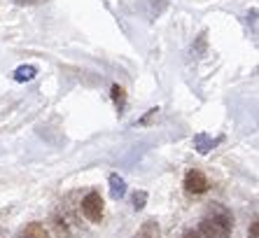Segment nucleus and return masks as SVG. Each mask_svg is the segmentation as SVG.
I'll return each mask as SVG.
<instances>
[{
  "mask_svg": "<svg viewBox=\"0 0 259 238\" xmlns=\"http://www.w3.org/2000/svg\"><path fill=\"white\" fill-rule=\"evenodd\" d=\"M234 231V215L222 203H210L208 215L199 222V236L203 238H229Z\"/></svg>",
  "mask_w": 259,
  "mask_h": 238,
  "instance_id": "nucleus-1",
  "label": "nucleus"
},
{
  "mask_svg": "<svg viewBox=\"0 0 259 238\" xmlns=\"http://www.w3.org/2000/svg\"><path fill=\"white\" fill-rule=\"evenodd\" d=\"M82 215H84L89 222H101L103 220V196L98 191H89L84 199H82Z\"/></svg>",
  "mask_w": 259,
  "mask_h": 238,
  "instance_id": "nucleus-2",
  "label": "nucleus"
},
{
  "mask_svg": "<svg viewBox=\"0 0 259 238\" xmlns=\"http://www.w3.org/2000/svg\"><path fill=\"white\" fill-rule=\"evenodd\" d=\"M182 187H185V191L187 194H194V196H201V194H205L208 191V178H205V173L199 171V168H192V171H187V175H185V182H182Z\"/></svg>",
  "mask_w": 259,
  "mask_h": 238,
  "instance_id": "nucleus-3",
  "label": "nucleus"
},
{
  "mask_svg": "<svg viewBox=\"0 0 259 238\" xmlns=\"http://www.w3.org/2000/svg\"><path fill=\"white\" fill-rule=\"evenodd\" d=\"M126 180L121 178L119 173H112L110 175V194H112V199H124L126 196Z\"/></svg>",
  "mask_w": 259,
  "mask_h": 238,
  "instance_id": "nucleus-4",
  "label": "nucleus"
},
{
  "mask_svg": "<svg viewBox=\"0 0 259 238\" xmlns=\"http://www.w3.org/2000/svg\"><path fill=\"white\" fill-rule=\"evenodd\" d=\"M37 75V68L35 66H30V63H24V66H19L17 70L12 72V77L17 80L19 84H24V82H30V80Z\"/></svg>",
  "mask_w": 259,
  "mask_h": 238,
  "instance_id": "nucleus-5",
  "label": "nucleus"
},
{
  "mask_svg": "<svg viewBox=\"0 0 259 238\" xmlns=\"http://www.w3.org/2000/svg\"><path fill=\"white\" fill-rule=\"evenodd\" d=\"M21 238H49V231L40 222H30V224H26L24 231H21Z\"/></svg>",
  "mask_w": 259,
  "mask_h": 238,
  "instance_id": "nucleus-6",
  "label": "nucleus"
},
{
  "mask_svg": "<svg viewBox=\"0 0 259 238\" xmlns=\"http://www.w3.org/2000/svg\"><path fill=\"white\" fill-rule=\"evenodd\" d=\"M133 238H159V224H157V220H147L138 229V233H136Z\"/></svg>",
  "mask_w": 259,
  "mask_h": 238,
  "instance_id": "nucleus-7",
  "label": "nucleus"
},
{
  "mask_svg": "<svg viewBox=\"0 0 259 238\" xmlns=\"http://www.w3.org/2000/svg\"><path fill=\"white\" fill-rule=\"evenodd\" d=\"M212 145H215V140L210 136H205V133H199V136L194 138V147H196L199 154H208L212 149Z\"/></svg>",
  "mask_w": 259,
  "mask_h": 238,
  "instance_id": "nucleus-8",
  "label": "nucleus"
},
{
  "mask_svg": "<svg viewBox=\"0 0 259 238\" xmlns=\"http://www.w3.org/2000/svg\"><path fill=\"white\" fill-rule=\"evenodd\" d=\"M110 94H112V103H115V107L121 112V110L126 107V91H124V87H119V84H112Z\"/></svg>",
  "mask_w": 259,
  "mask_h": 238,
  "instance_id": "nucleus-9",
  "label": "nucleus"
},
{
  "mask_svg": "<svg viewBox=\"0 0 259 238\" xmlns=\"http://www.w3.org/2000/svg\"><path fill=\"white\" fill-rule=\"evenodd\" d=\"M205 37H208V33H205V30L201 33L199 37H196V47H192V54H194V56H201V54L205 52V47H208V40H205Z\"/></svg>",
  "mask_w": 259,
  "mask_h": 238,
  "instance_id": "nucleus-10",
  "label": "nucleus"
},
{
  "mask_svg": "<svg viewBox=\"0 0 259 238\" xmlns=\"http://www.w3.org/2000/svg\"><path fill=\"white\" fill-rule=\"evenodd\" d=\"M145 203H147V191H136V194H133V206H136V210H143Z\"/></svg>",
  "mask_w": 259,
  "mask_h": 238,
  "instance_id": "nucleus-11",
  "label": "nucleus"
},
{
  "mask_svg": "<svg viewBox=\"0 0 259 238\" xmlns=\"http://www.w3.org/2000/svg\"><path fill=\"white\" fill-rule=\"evenodd\" d=\"M250 238H259V222L257 220L250 224Z\"/></svg>",
  "mask_w": 259,
  "mask_h": 238,
  "instance_id": "nucleus-12",
  "label": "nucleus"
},
{
  "mask_svg": "<svg viewBox=\"0 0 259 238\" xmlns=\"http://www.w3.org/2000/svg\"><path fill=\"white\" fill-rule=\"evenodd\" d=\"M19 5H37V3H42V0H17Z\"/></svg>",
  "mask_w": 259,
  "mask_h": 238,
  "instance_id": "nucleus-13",
  "label": "nucleus"
},
{
  "mask_svg": "<svg viewBox=\"0 0 259 238\" xmlns=\"http://www.w3.org/2000/svg\"><path fill=\"white\" fill-rule=\"evenodd\" d=\"M182 238H201V236L196 231H185V236H182Z\"/></svg>",
  "mask_w": 259,
  "mask_h": 238,
  "instance_id": "nucleus-14",
  "label": "nucleus"
}]
</instances>
